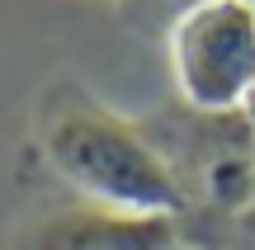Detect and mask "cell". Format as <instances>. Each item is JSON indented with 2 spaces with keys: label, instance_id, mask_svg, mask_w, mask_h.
Segmentation results:
<instances>
[{
  "label": "cell",
  "instance_id": "obj_1",
  "mask_svg": "<svg viewBox=\"0 0 255 250\" xmlns=\"http://www.w3.org/2000/svg\"><path fill=\"white\" fill-rule=\"evenodd\" d=\"M43 161L62 184L81 194V203L119 208V213H165V217H184L189 208L151 132L85 94H71L47 113Z\"/></svg>",
  "mask_w": 255,
  "mask_h": 250
},
{
  "label": "cell",
  "instance_id": "obj_2",
  "mask_svg": "<svg viewBox=\"0 0 255 250\" xmlns=\"http://www.w3.org/2000/svg\"><path fill=\"white\" fill-rule=\"evenodd\" d=\"M184 109L237 113L255 99V9L246 0H194L165 33Z\"/></svg>",
  "mask_w": 255,
  "mask_h": 250
},
{
  "label": "cell",
  "instance_id": "obj_3",
  "mask_svg": "<svg viewBox=\"0 0 255 250\" xmlns=\"http://www.w3.org/2000/svg\"><path fill=\"white\" fill-rule=\"evenodd\" d=\"M142 128L170 161L184 198H203L222 213L255 208V128L246 109L237 113L180 109L161 123H142Z\"/></svg>",
  "mask_w": 255,
  "mask_h": 250
},
{
  "label": "cell",
  "instance_id": "obj_4",
  "mask_svg": "<svg viewBox=\"0 0 255 250\" xmlns=\"http://www.w3.org/2000/svg\"><path fill=\"white\" fill-rule=\"evenodd\" d=\"M180 217L76 203L38 217L19 250H180Z\"/></svg>",
  "mask_w": 255,
  "mask_h": 250
},
{
  "label": "cell",
  "instance_id": "obj_5",
  "mask_svg": "<svg viewBox=\"0 0 255 250\" xmlns=\"http://www.w3.org/2000/svg\"><path fill=\"white\" fill-rule=\"evenodd\" d=\"M246 113H251V128H255V99H251V104H246Z\"/></svg>",
  "mask_w": 255,
  "mask_h": 250
},
{
  "label": "cell",
  "instance_id": "obj_6",
  "mask_svg": "<svg viewBox=\"0 0 255 250\" xmlns=\"http://www.w3.org/2000/svg\"><path fill=\"white\" fill-rule=\"evenodd\" d=\"M180 250H213V246H180Z\"/></svg>",
  "mask_w": 255,
  "mask_h": 250
},
{
  "label": "cell",
  "instance_id": "obj_7",
  "mask_svg": "<svg viewBox=\"0 0 255 250\" xmlns=\"http://www.w3.org/2000/svg\"><path fill=\"white\" fill-rule=\"evenodd\" d=\"M246 5H251V9H255V0H246Z\"/></svg>",
  "mask_w": 255,
  "mask_h": 250
}]
</instances>
